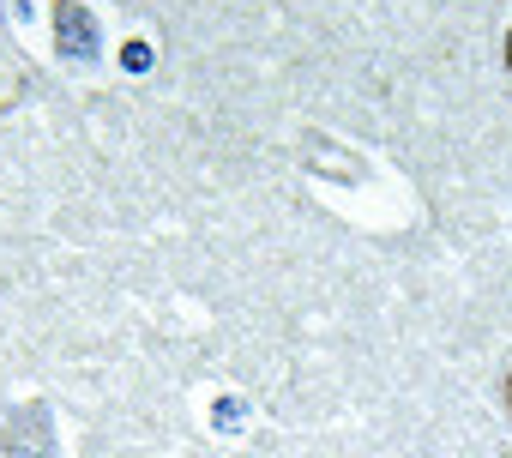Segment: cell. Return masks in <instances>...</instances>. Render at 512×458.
Segmentation results:
<instances>
[{"label":"cell","mask_w":512,"mask_h":458,"mask_svg":"<svg viewBox=\"0 0 512 458\" xmlns=\"http://www.w3.org/2000/svg\"><path fill=\"white\" fill-rule=\"evenodd\" d=\"M506 67H512V31H506Z\"/></svg>","instance_id":"obj_1"},{"label":"cell","mask_w":512,"mask_h":458,"mask_svg":"<svg viewBox=\"0 0 512 458\" xmlns=\"http://www.w3.org/2000/svg\"><path fill=\"white\" fill-rule=\"evenodd\" d=\"M506 398H512V380H506Z\"/></svg>","instance_id":"obj_2"}]
</instances>
